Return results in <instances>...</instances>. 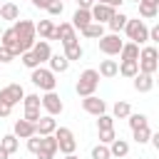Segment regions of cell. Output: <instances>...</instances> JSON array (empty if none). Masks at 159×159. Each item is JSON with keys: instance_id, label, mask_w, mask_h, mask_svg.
Returning a JSON list of instances; mask_svg holds the SVG:
<instances>
[{"instance_id": "7a4b0ae2", "label": "cell", "mask_w": 159, "mask_h": 159, "mask_svg": "<svg viewBox=\"0 0 159 159\" xmlns=\"http://www.w3.org/2000/svg\"><path fill=\"white\" fill-rule=\"evenodd\" d=\"M124 32H127V37H129V42H134V45H144V42H149V27L144 25V20H127V25H124Z\"/></svg>"}, {"instance_id": "cb8c5ba5", "label": "cell", "mask_w": 159, "mask_h": 159, "mask_svg": "<svg viewBox=\"0 0 159 159\" xmlns=\"http://www.w3.org/2000/svg\"><path fill=\"white\" fill-rule=\"evenodd\" d=\"M35 32L40 35V40H50L52 32H55V22H52V20H40V22L35 25Z\"/></svg>"}, {"instance_id": "bcb514c9", "label": "cell", "mask_w": 159, "mask_h": 159, "mask_svg": "<svg viewBox=\"0 0 159 159\" xmlns=\"http://www.w3.org/2000/svg\"><path fill=\"white\" fill-rule=\"evenodd\" d=\"M77 5H80L82 10H89V7L94 5V0H77Z\"/></svg>"}, {"instance_id": "7bdbcfd3", "label": "cell", "mask_w": 159, "mask_h": 159, "mask_svg": "<svg viewBox=\"0 0 159 159\" xmlns=\"http://www.w3.org/2000/svg\"><path fill=\"white\" fill-rule=\"evenodd\" d=\"M10 112H12V107H10V104H5V102H0V119L10 117Z\"/></svg>"}, {"instance_id": "d4e9b609", "label": "cell", "mask_w": 159, "mask_h": 159, "mask_svg": "<svg viewBox=\"0 0 159 159\" xmlns=\"http://www.w3.org/2000/svg\"><path fill=\"white\" fill-rule=\"evenodd\" d=\"M117 70H119V62L114 60H102L99 62V77H117Z\"/></svg>"}, {"instance_id": "8992f818", "label": "cell", "mask_w": 159, "mask_h": 159, "mask_svg": "<svg viewBox=\"0 0 159 159\" xmlns=\"http://www.w3.org/2000/svg\"><path fill=\"white\" fill-rule=\"evenodd\" d=\"M40 107H42L50 117H57V114H62V109H65V104H62V99H60L57 92H45V97H40Z\"/></svg>"}, {"instance_id": "b9f144b4", "label": "cell", "mask_w": 159, "mask_h": 159, "mask_svg": "<svg viewBox=\"0 0 159 159\" xmlns=\"http://www.w3.org/2000/svg\"><path fill=\"white\" fill-rule=\"evenodd\" d=\"M12 57H15V55H12L7 47H2V45H0V65H5V62H12Z\"/></svg>"}, {"instance_id": "5bb4252c", "label": "cell", "mask_w": 159, "mask_h": 159, "mask_svg": "<svg viewBox=\"0 0 159 159\" xmlns=\"http://www.w3.org/2000/svg\"><path fill=\"white\" fill-rule=\"evenodd\" d=\"M37 60H40V65L42 62H47L50 60V55H52V50H50V42L47 40H35V45H32V50H30Z\"/></svg>"}, {"instance_id": "ba28073f", "label": "cell", "mask_w": 159, "mask_h": 159, "mask_svg": "<svg viewBox=\"0 0 159 159\" xmlns=\"http://www.w3.org/2000/svg\"><path fill=\"white\" fill-rule=\"evenodd\" d=\"M22 97H25V89H22V84H7V87H2L0 89V102H5V104H10V107H15L17 102H22Z\"/></svg>"}, {"instance_id": "60d3db41", "label": "cell", "mask_w": 159, "mask_h": 159, "mask_svg": "<svg viewBox=\"0 0 159 159\" xmlns=\"http://www.w3.org/2000/svg\"><path fill=\"white\" fill-rule=\"evenodd\" d=\"M37 149H40V137H37V134H32V137L27 139V152L37 154Z\"/></svg>"}, {"instance_id": "d590c367", "label": "cell", "mask_w": 159, "mask_h": 159, "mask_svg": "<svg viewBox=\"0 0 159 159\" xmlns=\"http://www.w3.org/2000/svg\"><path fill=\"white\" fill-rule=\"evenodd\" d=\"M92 159H112V157H109V147H107V144L92 147Z\"/></svg>"}, {"instance_id": "c3c4849f", "label": "cell", "mask_w": 159, "mask_h": 159, "mask_svg": "<svg viewBox=\"0 0 159 159\" xmlns=\"http://www.w3.org/2000/svg\"><path fill=\"white\" fill-rule=\"evenodd\" d=\"M7 157H10V154H7V152H5L2 147H0V159H7Z\"/></svg>"}, {"instance_id": "7402d4cb", "label": "cell", "mask_w": 159, "mask_h": 159, "mask_svg": "<svg viewBox=\"0 0 159 159\" xmlns=\"http://www.w3.org/2000/svg\"><path fill=\"white\" fill-rule=\"evenodd\" d=\"M139 72V65H137V60H122L119 62V70H117V75H122V77H134Z\"/></svg>"}, {"instance_id": "7dc6e473", "label": "cell", "mask_w": 159, "mask_h": 159, "mask_svg": "<svg viewBox=\"0 0 159 159\" xmlns=\"http://www.w3.org/2000/svg\"><path fill=\"white\" fill-rule=\"evenodd\" d=\"M50 2H52V0H32V5H35V7H40V10H45Z\"/></svg>"}, {"instance_id": "6da1fadb", "label": "cell", "mask_w": 159, "mask_h": 159, "mask_svg": "<svg viewBox=\"0 0 159 159\" xmlns=\"http://www.w3.org/2000/svg\"><path fill=\"white\" fill-rule=\"evenodd\" d=\"M12 30H15V37H17L20 55H22V52H30V50H32V45H35V40H37L35 22H32V20H15Z\"/></svg>"}, {"instance_id": "83f0119b", "label": "cell", "mask_w": 159, "mask_h": 159, "mask_svg": "<svg viewBox=\"0 0 159 159\" xmlns=\"http://www.w3.org/2000/svg\"><path fill=\"white\" fill-rule=\"evenodd\" d=\"M84 37H89V40H99L102 35H104V25H99V22H89L84 30H80Z\"/></svg>"}, {"instance_id": "816d5d0a", "label": "cell", "mask_w": 159, "mask_h": 159, "mask_svg": "<svg viewBox=\"0 0 159 159\" xmlns=\"http://www.w3.org/2000/svg\"><path fill=\"white\" fill-rule=\"evenodd\" d=\"M57 2H62V5H65V0H57Z\"/></svg>"}, {"instance_id": "30bf717a", "label": "cell", "mask_w": 159, "mask_h": 159, "mask_svg": "<svg viewBox=\"0 0 159 159\" xmlns=\"http://www.w3.org/2000/svg\"><path fill=\"white\" fill-rule=\"evenodd\" d=\"M82 109H84L87 114L99 117V114H104V112H107V102H104V99H99L97 94H89V97H82Z\"/></svg>"}, {"instance_id": "277c9868", "label": "cell", "mask_w": 159, "mask_h": 159, "mask_svg": "<svg viewBox=\"0 0 159 159\" xmlns=\"http://www.w3.org/2000/svg\"><path fill=\"white\" fill-rule=\"evenodd\" d=\"M97 84H99V72L97 70H84L80 77H77V94L80 97H89V94H94V89H97Z\"/></svg>"}, {"instance_id": "f6af8a7d", "label": "cell", "mask_w": 159, "mask_h": 159, "mask_svg": "<svg viewBox=\"0 0 159 159\" xmlns=\"http://www.w3.org/2000/svg\"><path fill=\"white\" fill-rule=\"evenodd\" d=\"M149 40H152V42H159V27H157V25L149 27Z\"/></svg>"}, {"instance_id": "3957f363", "label": "cell", "mask_w": 159, "mask_h": 159, "mask_svg": "<svg viewBox=\"0 0 159 159\" xmlns=\"http://www.w3.org/2000/svg\"><path fill=\"white\" fill-rule=\"evenodd\" d=\"M30 82L35 84V87H40V89H45V92H55V87H57V77L47 70V67H37V70H30Z\"/></svg>"}, {"instance_id": "8fae6325", "label": "cell", "mask_w": 159, "mask_h": 159, "mask_svg": "<svg viewBox=\"0 0 159 159\" xmlns=\"http://www.w3.org/2000/svg\"><path fill=\"white\" fill-rule=\"evenodd\" d=\"M57 154V139L55 134H47V137H40V149H37V159H52Z\"/></svg>"}, {"instance_id": "7c38bea8", "label": "cell", "mask_w": 159, "mask_h": 159, "mask_svg": "<svg viewBox=\"0 0 159 159\" xmlns=\"http://www.w3.org/2000/svg\"><path fill=\"white\" fill-rule=\"evenodd\" d=\"M114 12H117L114 7H109V5H102V2H94V5L89 7V15H92V22H99V25H104V22H109Z\"/></svg>"}, {"instance_id": "484cf974", "label": "cell", "mask_w": 159, "mask_h": 159, "mask_svg": "<svg viewBox=\"0 0 159 159\" xmlns=\"http://www.w3.org/2000/svg\"><path fill=\"white\" fill-rule=\"evenodd\" d=\"M132 114V107H129V102H124V99H117L114 102V107H112V117L114 119H127Z\"/></svg>"}, {"instance_id": "9a60e30c", "label": "cell", "mask_w": 159, "mask_h": 159, "mask_svg": "<svg viewBox=\"0 0 159 159\" xmlns=\"http://www.w3.org/2000/svg\"><path fill=\"white\" fill-rule=\"evenodd\" d=\"M12 134H15L17 139H30V137L35 134V124H30L27 119H17L15 127H12Z\"/></svg>"}, {"instance_id": "836d02e7", "label": "cell", "mask_w": 159, "mask_h": 159, "mask_svg": "<svg viewBox=\"0 0 159 159\" xmlns=\"http://www.w3.org/2000/svg\"><path fill=\"white\" fill-rule=\"evenodd\" d=\"M20 60H22V65H25L27 70H37V67H40V60H37L32 52H22V55H20Z\"/></svg>"}, {"instance_id": "f1b7e54d", "label": "cell", "mask_w": 159, "mask_h": 159, "mask_svg": "<svg viewBox=\"0 0 159 159\" xmlns=\"http://www.w3.org/2000/svg\"><path fill=\"white\" fill-rule=\"evenodd\" d=\"M119 57H122V60H139V45L124 42L122 50H119Z\"/></svg>"}, {"instance_id": "681fc988", "label": "cell", "mask_w": 159, "mask_h": 159, "mask_svg": "<svg viewBox=\"0 0 159 159\" xmlns=\"http://www.w3.org/2000/svg\"><path fill=\"white\" fill-rule=\"evenodd\" d=\"M139 2H152V5H159V0H139ZM137 2V5H139Z\"/></svg>"}, {"instance_id": "8d00e7d4", "label": "cell", "mask_w": 159, "mask_h": 159, "mask_svg": "<svg viewBox=\"0 0 159 159\" xmlns=\"http://www.w3.org/2000/svg\"><path fill=\"white\" fill-rule=\"evenodd\" d=\"M45 10H47V15H50V17H60V15H62V10H65V5H62V2H57V0H52Z\"/></svg>"}, {"instance_id": "e0dca14e", "label": "cell", "mask_w": 159, "mask_h": 159, "mask_svg": "<svg viewBox=\"0 0 159 159\" xmlns=\"http://www.w3.org/2000/svg\"><path fill=\"white\" fill-rule=\"evenodd\" d=\"M47 62H50V67H47V70H50L52 75H62V72H67V70H70V62L65 60V55H50V60H47Z\"/></svg>"}, {"instance_id": "4316f807", "label": "cell", "mask_w": 159, "mask_h": 159, "mask_svg": "<svg viewBox=\"0 0 159 159\" xmlns=\"http://www.w3.org/2000/svg\"><path fill=\"white\" fill-rule=\"evenodd\" d=\"M127 20H129V17H127V15L119 10V12H114V15H112V20H109L107 25H109V30H112V32H117V35H119V30H124Z\"/></svg>"}, {"instance_id": "db71d44e", "label": "cell", "mask_w": 159, "mask_h": 159, "mask_svg": "<svg viewBox=\"0 0 159 159\" xmlns=\"http://www.w3.org/2000/svg\"><path fill=\"white\" fill-rule=\"evenodd\" d=\"M134 2H139V0H134Z\"/></svg>"}, {"instance_id": "4dcf8cb0", "label": "cell", "mask_w": 159, "mask_h": 159, "mask_svg": "<svg viewBox=\"0 0 159 159\" xmlns=\"http://www.w3.org/2000/svg\"><path fill=\"white\" fill-rule=\"evenodd\" d=\"M0 147H2L7 154H15V152H17V147H20V142H17V137H15V134H5V137L0 139Z\"/></svg>"}, {"instance_id": "1f68e13d", "label": "cell", "mask_w": 159, "mask_h": 159, "mask_svg": "<svg viewBox=\"0 0 159 159\" xmlns=\"http://www.w3.org/2000/svg\"><path fill=\"white\" fill-rule=\"evenodd\" d=\"M132 137H134V142H137V144H147V142H149V137H152L149 124H147V127H139V129H132Z\"/></svg>"}, {"instance_id": "ffe728a7", "label": "cell", "mask_w": 159, "mask_h": 159, "mask_svg": "<svg viewBox=\"0 0 159 159\" xmlns=\"http://www.w3.org/2000/svg\"><path fill=\"white\" fill-rule=\"evenodd\" d=\"M65 47V60L67 62H77V60H82V55H84V50H82V45H80V40L77 42H70V45H62Z\"/></svg>"}, {"instance_id": "9c48e42d", "label": "cell", "mask_w": 159, "mask_h": 159, "mask_svg": "<svg viewBox=\"0 0 159 159\" xmlns=\"http://www.w3.org/2000/svg\"><path fill=\"white\" fill-rule=\"evenodd\" d=\"M50 40H60L62 45H70V42H77V30L70 25V22H60L55 25V32Z\"/></svg>"}, {"instance_id": "d6a6232c", "label": "cell", "mask_w": 159, "mask_h": 159, "mask_svg": "<svg viewBox=\"0 0 159 159\" xmlns=\"http://www.w3.org/2000/svg\"><path fill=\"white\" fill-rule=\"evenodd\" d=\"M99 129H114V117L107 114V112L99 114V117H97V132H99Z\"/></svg>"}, {"instance_id": "ee69618b", "label": "cell", "mask_w": 159, "mask_h": 159, "mask_svg": "<svg viewBox=\"0 0 159 159\" xmlns=\"http://www.w3.org/2000/svg\"><path fill=\"white\" fill-rule=\"evenodd\" d=\"M94 2H102V5H109V7H114V10H117V7H122V2H124V0H94Z\"/></svg>"}, {"instance_id": "52a82bcc", "label": "cell", "mask_w": 159, "mask_h": 159, "mask_svg": "<svg viewBox=\"0 0 159 159\" xmlns=\"http://www.w3.org/2000/svg\"><path fill=\"white\" fill-rule=\"evenodd\" d=\"M122 45H124V42L119 40L117 32H107V35L99 37V52H104V55H119Z\"/></svg>"}, {"instance_id": "74e56055", "label": "cell", "mask_w": 159, "mask_h": 159, "mask_svg": "<svg viewBox=\"0 0 159 159\" xmlns=\"http://www.w3.org/2000/svg\"><path fill=\"white\" fill-rule=\"evenodd\" d=\"M22 102H25V109H37L40 107V94H25Z\"/></svg>"}, {"instance_id": "603a6c76", "label": "cell", "mask_w": 159, "mask_h": 159, "mask_svg": "<svg viewBox=\"0 0 159 159\" xmlns=\"http://www.w3.org/2000/svg\"><path fill=\"white\" fill-rule=\"evenodd\" d=\"M0 20H20V7L15 5V2H2V7H0Z\"/></svg>"}, {"instance_id": "2e32d148", "label": "cell", "mask_w": 159, "mask_h": 159, "mask_svg": "<svg viewBox=\"0 0 159 159\" xmlns=\"http://www.w3.org/2000/svg\"><path fill=\"white\" fill-rule=\"evenodd\" d=\"M89 22H92V15H89V10H82V7H77V10H75V15H72V22H70V25H72L75 30H84Z\"/></svg>"}, {"instance_id": "5b68a950", "label": "cell", "mask_w": 159, "mask_h": 159, "mask_svg": "<svg viewBox=\"0 0 159 159\" xmlns=\"http://www.w3.org/2000/svg\"><path fill=\"white\" fill-rule=\"evenodd\" d=\"M55 139H57V152H62V154H75V149H77V139H75L72 129H67V127H57V129H55Z\"/></svg>"}, {"instance_id": "44dd1931", "label": "cell", "mask_w": 159, "mask_h": 159, "mask_svg": "<svg viewBox=\"0 0 159 159\" xmlns=\"http://www.w3.org/2000/svg\"><path fill=\"white\" fill-rule=\"evenodd\" d=\"M107 147H109V157L122 159V157L129 154V142H127V139H119V137H117V139H114L112 144H107Z\"/></svg>"}, {"instance_id": "f907efd6", "label": "cell", "mask_w": 159, "mask_h": 159, "mask_svg": "<svg viewBox=\"0 0 159 159\" xmlns=\"http://www.w3.org/2000/svg\"><path fill=\"white\" fill-rule=\"evenodd\" d=\"M65 159H80L77 154H65Z\"/></svg>"}, {"instance_id": "f35d334b", "label": "cell", "mask_w": 159, "mask_h": 159, "mask_svg": "<svg viewBox=\"0 0 159 159\" xmlns=\"http://www.w3.org/2000/svg\"><path fill=\"white\" fill-rule=\"evenodd\" d=\"M117 139L114 129H99V144H112Z\"/></svg>"}, {"instance_id": "ab89813d", "label": "cell", "mask_w": 159, "mask_h": 159, "mask_svg": "<svg viewBox=\"0 0 159 159\" xmlns=\"http://www.w3.org/2000/svg\"><path fill=\"white\" fill-rule=\"evenodd\" d=\"M40 117H42V114H40V107H37V109H25V117H22V119H27L30 124H35Z\"/></svg>"}, {"instance_id": "e575fe53", "label": "cell", "mask_w": 159, "mask_h": 159, "mask_svg": "<svg viewBox=\"0 0 159 159\" xmlns=\"http://www.w3.org/2000/svg\"><path fill=\"white\" fill-rule=\"evenodd\" d=\"M127 122H129V129H139V127H147V124H149L144 114H129Z\"/></svg>"}, {"instance_id": "ac0fdd59", "label": "cell", "mask_w": 159, "mask_h": 159, "mask_svg": "<svg viewBox=\"0 0 159 159\" xmlns=\"http://www.w3.org/2000/svg\"><path fill=\"white\" fill-rule=\"evenodd\" d=\"M132 80H134V89H137V92H149V89L154 87V75H144V72H137Z\"/></svg>"}, {"instance_id": "f5cc1de1", "label": "cell", "mask_w": 159, "mask_h": 159, "mask_svg": "<svg viewBox=\"0 0 159 159\" xmlns=\"http://www.w3.org/2000/svg\"><path fill=\"white\" fill-rule=\"evenodd\" d=\"M0 7H2V0H0Z\"/></svg>"}, {"instance_id": "f546056e", "label": "cell", "mask_w": 159, "mask_h": 159, "mask_svg": "<svg viewBox=\"0 0 159 159\" xmlns=\"http://www.w3.org/2000/svg\"><path fill=\"white\" fill-rule=\"evenodd\" d=\"M139 15L144 20H154L159 15V5H152V2H139Z\"/></svg>"}, {"instance_id": "d6986e66", "label": "cell", "mask_w": 159, "mask_h": 159, "mask_svg": "<svg viewBox=\"0 0 159 159\" xmlns=\"http://www.w3.org/2000/svg\"><path fill=\"white\" fill-rule=\"evenodd\" d=\"M0 45H2V47H7V50L15 55V57L20 55V47H17V37H15V30H12V27H7V30L2 32V40H0Z\"/></svg>"}, {"instance_id": "4fadbf2b", "label": "cell", "mask_w": 159, "mask_h": 159, "mask_svg": "<svg viewBox=\"0 0 159 159\" xmlns=\"http://www.w3.org/2000/svg\"><path fill=\"white\" fill-rule=\"evenodd\" d=\"M55 129H57V122H55V117H50V114H42V117L35 122V134H37V137L55 134Z\"/></svg>"}]
</instances>
